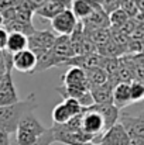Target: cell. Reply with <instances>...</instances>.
<instances>
[{"label":"cell","mask_w":144,"mask_h":145,"mask_svg":"<svg viewBox=\"0 0 144 145\" xmlns=\"http://www.w3.org/2000/svg\"><path fill=\"white\" fill-rule=\"evenodd\" d=\"M122 0H102V10L109 16L110 13L120 8Z\"/></svg>","instance_id":"obj_25"},{"label":"cell","mask_w":144,"mask_h":145,"mask_svg":"<svg viewBox=\"0 0 144 145\" xmlns=\"http://www.w3.org/2000/svg\"><path fill=\"white\" fill-rule=\"evenodd\" d=\"M88 82L92 86H97V85H103L105 82H107V73L103 71V68H92L85 71Z\"/></svg>","instance_id":"obj_21"},{"label":"cell","mask_w":144,"mask_h":145,"mask_svg":"<svg viewBox=\"0 0 144 145\" xmlns=\"http://www.w3.org/2000/svg\"><path fill=\"white\" fill-rule=\"evenodd\" d=\"M62 86L65 88H74V89H84V90H91V85L88 82L86 73L84 69L71 66L68 72L62 76Z\"/></svg>","instance_id":"obj_6"},{"label":"cell","mask_w":144,"mask_h":145,"mask_svg":"<svg viewBox=\"0 0 144 145\" xmlns=\"http://www.w3.org/2000/svg\"><path fill=\"white\" fill-rule=\"evenodd\" d=\"M139 117H140V118H141V120H143V121H144V111H141V113L139 114Z\"/></svg>","instance_id":"obj_35"},{"label":"cell","mask_w":144,"mask_h":145,"mask_svg":"<svg viewBox=\"0 0 144 145\" xmlns=\"http://www.w3.org/2000/svg\"><path fill=\"white\" fill-rule=\"evenodd\" d=\"M28 38V48L37 58L44 55L49 49L54 47L57 35L51 30H43V31H34Z\"/></svg>","instance_id":"obj_4"},{"label":"cell","mask_w":144,"mask_h":145,"mask_svg":"<svg viewBox=\"0 0 144 145\" xmlns=\"http://www.w3.org/2000/svg\"><path fill=\"white\" fill-rule=\"evenodd\" d=\"M81 23L84 25V31H92V30H99V28H110L109 16L103 10H93Z\"/></svg>","instance_id":"obj_11"},{"label":"cell","mask_w":144,"mask_h":145,"mask_svg":"<svg viewBox=\"0 0 144 145\" xmlns=\"http://www.w3.org/2000/svg\"><path fill=\"white\" fill-rule=\"evenodd\" d=\"M65 8H68V4L62 0H47L43 6H40L34 11V14H37L45 20H52L55 16H58Z\"/></svg>","instance_id":"obj_13"},{"label":"cell","mask_w":144,"mask_h":145,"mask_svg":"<svg viewBox=\"0 0 144 145\" xmlns=\"http://www.w3.org/2000/svg\"><path fill=\"white\" fill-rule=\"evenodd\" d=\"M112 103L114 107L119 110L129 107L132 104V97H130V83H117L113 88L112 93Z\"/></svg>","instance_id":"obj_14"},{"label":"cell","mask_w":144,"mask_h":145,"mask_svg":"<svg viewBox=\"0 0 144 145\" xmlns=\"http://www.w3.org/2000/svg\"><path fill=\"white\" fill-rule=\"evenodd\" d=\"M52 142H54V134H52V130L49 127V128L45 130V133L43 135H40L37 138V141L33 145H51Z\"/></svg>","instance_id":"obj_26"},{"label":"cell","mask_w":144,"mask_h":145,"mask_svg":"<svg viewBox=\"0 0 144 145\" xmlns=\"http://www.w3.org/2000/svg\"><path fill=\"white\" fill-rule=\"evenodd\" d=\"M129 16L123 11V10H116L113 13L109 14V23H110V28H114V30H120L127 21H129Z\"/></svg>","instance_id":"obj_22"},{"label":"cell","mask_w":144,"mask_h":145,"mask_svg":"<svg viewBox=\"0 0 144 145\" xmlns=\"http://www.w3.org/2000/svg\"><path fill=\"white\" fill-rule=\"evenodd\" d=\"M3 28L10 34V33H18L23 34L26 37H30L36 28L33 25V23H26V21H18V20H11V21H4Z\"/></svg>","instance_id":"obj_17"},{"label":"cell","mask_w":144,"mask_h":145,"mask_svg":"<svg viewBox=\"0 0 144 145\" xmlns=\"http://www.w3.org/2000/svg\"><path fill=\"white\" fill-rule=\"evenodd\" d=\"M1 78H3V76H0V79H1Z\"/></svg>","instance_id":"obj_36"},{"label":"cell","mask_w":144,"mask_h":145,"mask_svg":"<svg viewBox=\"0 0 144 145\" xmlns=\"http://www.w3.org/2000/svg\"><path fill=\"white\" fill-rule=\"evenodd\" d=\"M78 18L74 16V13L71 11V8H65L64 11H61L58 16H55L51 20V28L52 33L59 34V37H68L72 34V31L75 30L76 24H78Z\"/></svg>","instance_id":"obj_5"},{"label":"cell","mask_w":144,"mask_h":145,"mask_svg":"<svg viewBox=\"0 0 144 145\" xmlns=\"http://www.w3.org/2000/svg\"><path fill=\"white\" fill-rule=\"evenodd\" d=\"M28 1H30V3L33 4V7H34V8L37 10V8H38L40 6H43V4H44V3H45L47 0H28Z\"/></svg>","instance_id":"obj_31"},{"label":"cell","mask_w":144,"mask_h":145,"mask_svg":"<svg viewBox=\"0 0 144 145\" xmlns=\"http://www.w3.org/2000/svg\"><path fill=\"white\" fill-rule=\"evenodd\" d=\"M18 100L20 99H18L17 89L13 82V76H11V73H6L0 79V107L14 104Z\"/></svg>","instance_id":"obj_8"},{"label":"cell","mask_w":144,"mask_h":145,"mask_svg":"<svg viewBox=\"0 0 144 145\" xmlns=\"http://www.w3.org/2000/svg\"><path fill=\"white\" fill-rule=\"evenodd\" d=\"M129 140H130V137L127 135L124 128L117 123L113 127H110L109 130H106L100 135L97 142H100L103 145H127Z\"/></svg>","instance_id":"obj_10"},{"label":"cell","mask_w":144,"mask_h":145,"mask_svg":"<svg viewBox=\"0 0 144 145\" xmlns=\"http://www.w3.org/2000/svg\"><path fill=\"white\" fill-rule=\"evenodd\" d=\"M130 97H132V103L144 100V83L133 80L130 83Z\"/></svg>","instance_id":"obj_23"},{"label":"cell","mask_w":144,"mask_h":145,"mask_svg":"<svg viewBox=\"0 0 144 145\" xmlns=\"http://www.w3.org/2000/svg\"><path fill=\"white\" fill-rule=\"evenodd\" d=\"M136 3H137V8H139V11L144 14V0H136Z\"/></svg>","instance_id":"obj_32"},{"label":"cell","mask_w":144,"mask_h":145,"mask_svg":"<svg viewBox=\"0 0 144 145\" xmlns=\"http://www.w3.org/2000/svg\"><path fill=\"white\" fill-rule=\"evenodd\" d=\"M28 48V38L23 34L18 33H10L9 38H7V44H6V49L9 54L14 55L17 52H21L24 49Z\"/></svg>","instance_id":"obj_16"},{"label":"cell","mask_w":144,"mask_h":145,"mask_svg":"<svg viewBox=\"0 0 144 145\" xmlns=\"http://www.w3.org/2000/svg\"><path fill=\"white\" fill-rule=\"evenodd\" d=\"M7 38H9V33L3 27H0V51H4L6 49Z\"/></svg>","instance_id":"obj_27"},{"label":"cell","mask_w":144,"mask_h":145,"mask_svg":"<svg viewBox=\"0 0 144 145\" xmlns=\"http://www.w3.org/2000/svg\"><path fill=\"white\" fill-rule=\"evenodd\" d=\"M113 85L107 80L103 85H97L91 88V96L93 100V104H113L112 103V93H113Z\"/></svg>","instance_id":"obj_15"},{"label":"cell","mask_w":144,"mask_h":145,"mask_svg":"<svg viewBox=\"0 0 144 145\" xmlns=\"http://www.w3.org/2000/svg\"><path fill=\"white\" fill-rule=\"evenodd\" d=\"M124 131L127 133V135L130 138H141L144 140V121L137 116H130L126 113H120L119 121H117Z\"/></svg>","instance_id":"obj_7"},{"label":"cell","mask_w":144,"mask_h":145,"mask_svg":"<svg viewBox=\"0 0 144 145\" xmlns=\"http://www.w3.org/2000/svg\"><path fill=\"white\" fill-rule=\"evenodd\" d=\"M84 111V107L74 99H64L62 103L57 104L52 110V121L57 125H64L66 124L71 118L79 116Z\"/></svg>","instance_id":"obj_3"},{"label":"cell","mask_w":144,"mask_h":145,"mask_svg":"<svg viewBox=\"0 0 144 145\" xmlns=\"http://www.w3.org/2000/svg\"><path fill=\"white\" fill-rule=\"evenodd\" d=\"M85 35L95 44L96 49L105 44H107L112 40L110 28H99V30H92V31H85Z\"/></svg>","instance_id":"obj_19"},{"label":"cell","mask_w":144,"mask_h":145,"mask_svg":"<svg viewBox=\"0 0 144 145\" xmlns=\"http://www.w3.org/2000/svg\"><path fill=\"white\" fill-rule=\"evenodd\" d=\"M0 145H11L10 134L7 131H4L3 128H0Z\"/></svg>","instance_id":"obj_28"},{"label":"cell","mask_w":144,"mask_h":145,"mask_svg":"<svg viewBox=\"0 0 144 145\" xmlns=\"http://www.w3.org/2000/svg\"><path fill=\"white\" fill-rule=\"evenodd\" d=\"M92 10H102V0H85Z\"/></svg>","instance_id":"obj_29"},{"label":"cell","mask_w":144,"mask_h":145,"mask_svg":"<svg viewBox=\"0 0 144 145\" xmlns=\"http://www.w3.org/2000/svg\"><path fill=\"white\" fill-rule=\"evenodd\" d=\"M3 24H4V20H3V16L0 14V27H3Z\"/></svg>","instance_id":"obj_34"},{"label":"cell","mask_w":144,"mask_h":145,"mask_svg":"<svg viewBox=\"0 0 144 145\" xmlns=\"http://www.w3.org/2000/svg\"><path fill=\"white\" fill-rule=\"evenodd\" d=\"M120 10H123L129 16V18H134L139 14V8H137L136 0H122Z\"/></svg>","instance_id":"obj_24"},{"label":"cell","mask_w":144,"mask_h":145,"mask_svg":"<svg viewBox=\"0 0 144 145\" xmlns=\"http://www.w3.org/2000/svg\"><path fill=\"white\" fill-rule=\"evenodd\" d=\"M81 130L85 134L93 137V142H97L100 135L105 133V121L102 116L91 107L84 108L81 118Z\"/></svg>","instance_id":"obj_2"},{"label":"cell","mask_w":144,"mask_h":145,"mask_svg":"<svg viewBox=\"0 0 144 145\" xmlns=\"http://www.w3.org/2000/svg\"><path fill=\"white\" fill-rule=\"evenodd\" d=\"M71 11L74 13V16H75L79 21H82V20H85L93 10L88 6V3H86L85 0H72V3H71Z\"/></svg>","instance_id":"obj_20"},{"label":"cell","mask_w":144,"mask_h":145,"mask_svg":"<svg viewBox=\"0 0 144 145\" xmlns=\"http://www.w3.org/2000/svg\"><path fill=\"white\" fill-rule=\"evenodd\" d=\"M89 107L102 116V118L105 121V131L109 130L110 127H113L114 124H117L119 117H120V110L117 107H114L113 104H92Z\"/></svg>","instance_id":"obj_12"},{"label":"cell","mask_w":144,"mask_h":145,"mask_svg":"<svg viewBox=\"0 0 144 145\" xmlns=\"http://www.w3.org/2000/svg\"><path fill=\"white\" fill-rule=\"evenodd\" d=\"M81 145H103L100 142H86V144H81Z\"/></svg>","instance_id":"obj_33"},{"label":"cell","mask_w":144,"mask_h":145,"mask_svg":"<svg viewBox=\"0 0 144 145\" xmlns=\"http://www.w3.org/2000/svg\"><path fill=\"white\" fill-rule=\"evenodd\" d=\"M13 68L23 73H34L37 68V56L30 49L17 52L13 55Z\"/></svg>","instance_id":"obj_9"},{"label":"cell","mask_w":144,"mask_h":145,"mask_svg":"<svg viewBox=\"0 0 144 145\" xmlns=\"http://www.w3.org/2000/svg\"><path fill=\"white\" fill-rule=\"evenodd\" d=\"M18 127H20V128H26V130L34 133L37 137L43 135V134L45 133V130H47V128L41 124V121L34 116V113H28V114H26V116L23 117V120L20 121ZM18 127H17V128H18Z\"/></svg>","instance_id":"obj_18"},{"label":"cell","mask_w":144,"mask_h":145,"mask_svg":"<svg viewBox=\"0 0 144 145\" xmlns=\"http://www.w3.org/2000/svg\"><path fill=\"white\" fill-rule=\"evenodd\" d=\"M36 108H37V100L34 93L28 95L23 100H18L14 104L0 107V128H3L11 135L13 133L17 131V127L23 120V117L28 113H34Z\"/></svg>","instance_id":"obj_1"},{"label":"cell","mask_w":144,"mask_h":145,"mask_svg":"<svg viewBox=\"0 0 144 145\" xmlns=\"http://www.w3.org/2000/svg\"><path fill=\"white\" fill-rule=\"evenodd\" d=\"M127 145H144V140H141V138H130Z\"/></svg>","instance_id":"obj_30"}]
</instances>
